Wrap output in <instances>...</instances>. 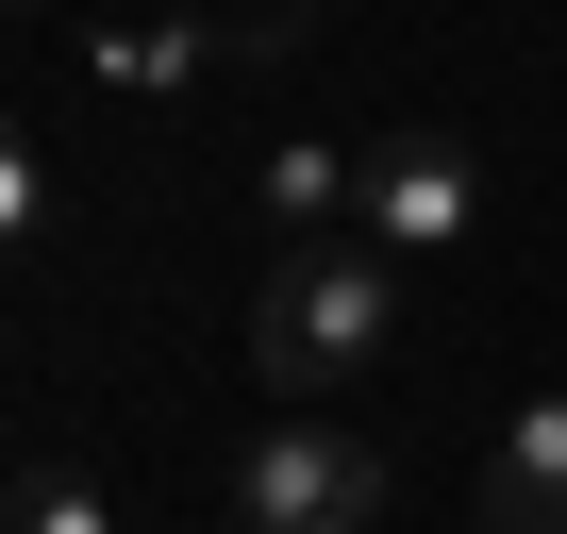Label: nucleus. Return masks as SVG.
<instances>
[{"mask_svg":"<svg viewBox=\"0 0 567 534\" xmlns=\"http://www.w3.org/2000/svg\"><path fill=\"white\" fill-rule=\"evenodd\" d=\"M384 351H401V250H368V234H267V285H250L267 401H351Z\"/></svg>","mask_w":567,"mask_h":534,"instance_id":"nucleus-1","label":"nucleus"},{"mask_svg":"<svg viewBox=\"0 0 567 534\" xmlns=\"http://www.w3.org/2000/svg\"><path fill=\"white\" fill-rule=\"evenodd\" d=\"M384 517V451L334 418V401H284L234 468V534H368Z\"/></svg>","mask_w":567,"mask_h":534,"instance_id":"nucleus-2","label":"nucleus"},{"mask_svg":"<svg viewBox=\"0 0 567 534\" xmlns=\"http://www.w3.org/2000/svg\"><path fill=\"white\" fill-rule=\"evenodd\" d=\"M351 234H368V250H401V267H451V250L484 234V151H467V134H384V151H368Z\"/></svg>","mask_w":567,"mask_h":534,"instance_id":"nucleus-3","label":"nucleus"},{"mask_svg":"<svg viewBox=\"0 0 567 534\" xmlns=\"http://www.w3.org/2000/svg\"><path fill=\"white\" fill-rule=\"evenodd\" d=\"M484 534H567V384L484 434Z\"/></svg>","mask_w":567,"mask_h":534,"instance_id":"nucleus-4","label":"nucleus"},{"mask_svg":"<svg viewBox=\"0 0 567 534\" xmlns=\"http://www.w3.org/2000/svg\"><path fill=\"white\" fill-rule=\"evenodd\" d=\"M351 201H368V151H334V134L267 151V234H351Z\"/></svg>","mask_w":567,"mask_h":534,"instance_id":"nucleus-5","label":"nucleus"},{"mask_svg":"<svg viewBox=\"0 0 567 534\" xmlns=\"http://www.w3.org/2000/svg\"><path fill=\"white\" fill-rule=\"evenodd\" d=\"M0 534H117V501L84 468H18V501H0Z\"/></svg>","mask_w":567,"mask_h":534,"instance_id":"nucleus-6","label":"nucleus"},{"mask_svg":"<svg viewBox=\"0 0 567 534\" xmlns=\"http://www.w3.org/2000/svg\"><path fill=\"white\" fill-rule=\"evenodd\" d=\"M51 250V167H34V134L0 117V267H34Z\"/></svg>","mask_w":567,"mask_h":534,"instance_id":"nucleus-7","label":"nucleus"}]
</instances>
